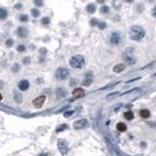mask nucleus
<instances>
[{"mask_svg":"<svg viewBox=\"0 0 156 156\" xmlns=\"http://www.w3.org/2000/svg\"><path fill=\"white\" fill-rule=\"evenodd\" d=\"M70 76V71L66 67H59L55 72V77L59 79V81H64Z\"/></svg>","mask_w":156,"mask_h":156,"instance_id":"3","label":"nucleus"},{"mask_svg":"<svg viewBox=\"0 0 156 156\" xmlns=\"http://www.w3.org/2000/svg\"><path fill=\"white\" fill-rule=\"evenodd\" d=\"M49 22H50V19L48 18V17H44V18H42V21H41V23H42V24H44V25L49 24Z\"/></svg>","mask_w":156,"mask_h":156,"instance_id":"26","label":"nucleus"},{"mask_svg":"<svg viewBox=\"0 0 156 156\" xmlns=\"http://www.w3.org/2000/svg\"><path fill=\"white\" fill-rule=\"evenodd\" d=\"M126 125L124 124V122H118V124H116V130H118L119 132H125L126 131Z\"/></svg>","mask_w":156,"mask_h":156,"instance_id":"15","label":"nucleus"},{"mask_svg":"<svg viewBox=\"0 0 156 156\" xmlns=\"http://www.w3.org/2000/svg\"><path fill=\"white\" fill-rule=\"evenodd\" d=\"M38 156H48V155H47V154H40Z\"/></svg>","mask_w":156,"mask_h":156,"instance_id":"38","label":"nucleus"},{"mask_svg":"<svg viewBox=\"0 0 156 156\" xmlns=\"http://www.w3.org/2000/svg\"><path fill=\"white\" fill-rule=\"evenodd\" d=\"M87 11L89 13H94L96 11V5H95V4H89L87 6Z\"/></svg>","mask_w":156,"mask_h":156,"instance_id":"17","label":"nucleus"},{"mask_svg":"<svg viewBox=\"0 0 156 156\" xmlns=\"http://www.w3.org/2000/svg\"><path fill=\"white\" fill-rule=\"evenodd\" d=\"M29 85H30V83H29V81H27V79H22V81L18 83V88L21 91H25L29 89Z\"/></svg>","mask_w":156,"mask_h":156,"instance_id":"7","label":"nucleus"},{"mask_svg":"<svg viewBox=\"0 0 156 156\" xmlns=\"http://www.w3.org/2000/svg\"><path fill=\"white\" fill-rule=\"evenodd\" d=\"M24 49H25V46H24V44H19V46L17 47V50H18V52H23Z\"/></svg>","mask_w":156,"mask_h":156,"instance_id":"31","label":"nucleus"},{"mask_svg":"<svg viewBox=\"0 0 156 156\" xmlns=\"http://www.w3.org/2000/svg\"><path fill=\"white\" fill-rule=\"evenodd\" d=\"M31 15L34 16L35 18H36V17H38V16H40V11H38L37 9H32V10H31Z\"/></svg>","mask_w":156,"mask_h":156,"instance_id":"23","label":"nucleus"},{"mask_svg":"<svg viewBox=\"0 0 156 156\" xmlns=\"http://www.w3.org/2000/svg\"><path fill=\"white\" fill-rule=\"evenodd\" d=\"M90 72H88V75H87V78H85L84 81H83V84L85 85V87H89V85L91 84V82H93V78L90 77V75H89Z\"/></svg>","mask_w":156,"mask_h":156,"instance_id":"16","label":"nucleus"},{"mask_svg":"<svg viewBox=\"0 0 156 156\" xmlns=\"http://www.w3.org/2000/svg\"><path fill=\"white\" fill-rule=\"evenodd\" d=\"M85 95L84 90L83 89H81V88H77V89H75L73 90V93H72V96H73V99H81V97H83Z\"/></svg>","mask_w":156,"mask_h":156,"instance_id":"8","label":"nucleus"},{"mask_svg":"<svg viewBox=\"0 0 156 156\" xmlns=\"http://www.w3.org/2000/svg\"><path fill=\"white\" fill-rule=\"evenodd\" d=\"M17 35L22 38L27 37V36H28V29H25L24 27H21V28L17 29Z\"/></svg>","mask_w":156,"mask_h":156,"instance_id":"11","label":"nucleus"},{"mask_svg":"<svg viewBox=\"0 0 156 156\" xmlns=\"http://www.w3.org/2000/svg\"><path fill=\"white\" fill-rule=\"evenodd\" d=\"M23 62H24V64H29V62H30V58H28V56L24 58V59H23Z\"/></svg>","mask_w":156,"mask_h":156,"instance_id":"34","label":"nucleus"},{"mask_svg":"<svg viewBox=\"0 0 156 156\" xmlns=\"http://www.w3.org/2000/svg\"><path fill=\"white\" fill-rule=\"evenodd\" d=\"M44 101H46V96H44V95H41V96L36 97V99L32 101V103H34V106L36 107V108H41V107L43 106Z\"/></svg>","mask_w":156,"mask_h":156,"instance_id":"6","label":"nucleus"},{"mask_svg":"<svg viewBox=\"0 0 156 156\" xmlns=\"http://www.w3.org/2000/svg\"><path fill=\"white\" fill-rule=\"evenodd\" d=\"M70 65L73 69H81L84 65V58L82 55H75L70 59Z\"/></svg>","mask_w":156,"mask_h":156,"instance_id":"2","label":"nucleus"},{"mask_svg":"<svg viewBox=\"0 0 156 156\" xmlns=\"http://www.w3.org/2000/svg\"><path fill=\"white\" fill-rule=\"evenodd\" d=\"M78 84V79H76V78H73V79H71L70 81V85L71 87H73V85H77Z\"/></svg>","mask_w":156,"mask_h":156,"instance_id":"28","label":"nucleus"},{"mask_svg":"<svg viewBox=\"0 0 156 156\" xmlns=\"http://www.w3.org/2000/svg\"><path fill=\"white\" fill-rule=\"evenodd\" d=\"M121 95V93L120 91H116V93H114V94H109V95H107V100H112V99H115V97H118V96H120Z\"/></svg>","mask_w":156,"mask_h":156,"instance_id":"19","label":"nucleus"},{"mask_svg":"<svg viewBox=\"0 0 156 156\" xmlns=\"http://www.w3.org/2000/svg\"><path fill=\"white\" fill-rule=\"evenodd\" d=\"M99 23H100V22H99L97 19H95V18H94V19H91V21H90V24L93 25V27H96V24L99 25Z\"/></svg>","mask_w":156,"mask_h":156,"instance_id":"29","label":"nucleus"},{"mask_svg":"<svg viewBox=\"0 0 156 156\" xmlns=\"http://www.w3.org/2000/svg\"><path fill=\"white\" fill-rule=\"evenodd\" d=\"M13 99H15V101L17 103H21L23 100V97H22V94L18 93V91H15V94H13Z\"/></svg>","mask_w":156,"mask_h":156,"instance_id":"14","label":"nucleus"},{"mask_svg":"<svg viewBox=\"0 0 156 156\" xmlns=\"http://www.w3.org/2000/svg\"><path fill=\"white\" fill-rule=\"evenodd\" d=\"M66 95V91L62 89V88H59L58 90H56V96L59 97V99H61V97H64Z\"/></svg>","mask_w":156,"mask_h":156,"instance_id":"18","label":"nucleus"},{"mask_svg":"<svg viewBox=\"0 0 156 156\" xmlns=\"http://www.w3.org/2000/svg\"><path fill=\"white\" fill-rule=\"evenodd\" d=\"M17 71H19V65H13L12 66V72H17Z\"/></svg>","mask_w":156,"mask_h":156,"instance_id":"33","label":"nucleus"},{"mask_svg":"<svg viewBox=\"0 0 156 156\" xmlns=\"http://www.w3.org/2000/svg\"><path fill=\"white\" fill-rule=\"evenodd\" d=\"M139 115H140V118H143V119L149 118L150 116V110L149 109H140Z\"/></svg>","mask_w":156,"mask_h":156,"instance_id":"13","label":"nucleus"},{"mask_svg":"<svg viewBox=\"0 0 156 156\" xmlns=\"http://www.w3.org/2000/svg\"><path fill=\"white\" fill-rule=\"evenodd\" d=\"M28 16L27 15H22L21 16V21H22V22H28Z\"/></svg>","mask_w":156,"mask_h":156,"instance_id":"30","label":"nucleus"},{"mask_svg":"<svg viewBox=\"0 0 156 156\" xmlns=\"http://www.w3.org/2000/svg\"><path fill=\"white\" fill-rule=\"evenodd\" d=\"M97 27H99L100 29H106L107 28V24H106V22H100Z\"/></svg>","mask_w":156,"mask_h":156,"instance_id":"27","label":"nucleus"},{"mask_svg":"<svg viewBox=\"0 0 156 156\" xmlns=\"http://www.w3.org/2000/svg\"><path fill=\"white\" fill-rule=\"evenodd\" d=\"M153 16H154V17H156V6L153 9Z\"/></svg>","mask_w":156,"mask_h":156,"instance_id":"37","label":"nucleus"},{"mask_svg":"<svg viewBox=\"0 0 156 156\" xmlns=\"http://www.w3.org/2000/svg\"><path fill=\"white\" fill-rule=\"evenodd\" d=\"M124 118L127 119V120H132L133 119V113L131 112V110H127V112L124 113Z\"/></svg>","mask_w":156,"mask_h":156,"instance_id":"20","label":"nucleus"},{"mask_svg":"<svg viewBox=\"0 0 156 156\" xmlns=\"http://www.w3.org/2000/svg\"><path fill=\"white\" fill-rule=\"evenodd\" d=\"M120 35L118 34V32H113L112 35H110V43L112 44H119L120 43Z\"/></svg>","mask_w":156,"mask_h":156,"instance_id":"9","label":"nucleus"},{"mask_svg":"<svg viewBox=\"0 0 156 156\" xmlns=\"http://www.w3.org/2000/svg\"><path fill=\"white\" fill-rule=\"evenodd\" d=\"M12 44H13V40H12V38H9V40L6 41V46L7 47H11Z\"/></svg>","mask_w":156,"mask_h":156,"instance_id":"32","label":"nucleus"},{"mask_svg":"<svg viewBox=\"0 0 156 156\" xmlns=\"http://www.w3.org/2000/svg\"><path fill=\"white\" fill-rule=\"evenodd\" d=\"M124 60L127 64H134V61H136V59L132 56V54H128V50H126L124 53Z\"/></svg>","mask_w":156,"mask_h":156,"instance_id":"10","label":"nucleus"},{"mask_svg":"<svg viewBox=\"0 0 156 156\" xmlns=\"http://www.w3.org/2000/svg\"><path fill=\"white\" fill-rule=\"evenodd\" d=\"M73 113H75V110H66V112L64 113V116H65V118H70L71 115H73Z\"/></svg>","mask_w":156,"mask_h":156,"instance_id":"24","label":"nucleus"},{"mask_svg":"<svg viewBox=\"0 0 156 156\" xmlns=\"http://www.w3.org/2000/svg\"><path fill=\"white\" fill-rule=\"evenodd\" d=\"M109 12V7L108 6H101V13H108Z\"/></svg>","mask_w":156,"mask_h":156,"instance_id":"25","label":"nucleus"},{"mask_svg":"<svg viewBox=\"0 0 156 156\" xmlns=\"http://www.w3.org/2000/svg\"><path fill=\"white\" fill-rule=\"evenodd\" d=\"M15 7H16V9H18V10H19V9H22V4H17V5H16Z\"/></svg>","mask_w":156,"mask_h":156,"instance_id":"36","label":"nucleus"},{"mask_svg":"<svg viewBox=\"0 0 156 156\" xmlns=\"http://www.w3.org/2000/svg\"><path fill=\"white\" fill-rule=\"evenodd\" d=\"M125 67H126L125 64H118V65H115L113 67V71L115 72V73H120V72H122L125 70Z\"/></svg>","mask_w":156,"mask_h":156,"instance_id":"12","label":"nucleus"},{"mask_svg":"<svg viewBox=\"0 0 156 156\" xmlns=\"http://www.w3.org/2000/svg\"><path fill=\"white\" fill-rule=\"evenodd\" d=\"M58 149H59V151L62 155H66L69 153V143H67V140L62 139V138L58 140Z\"/></svg>","mask_w":156,"mask_h":156,"instance_id":"4","label":"nucleus"},{"mask_svg":"<svg viewBox=\"0 0 156 156\" xmlns=\"http://www.w3.org/2000/svg\"><path fill=\"white\" fill-rule=\"evenodd\" d=\"M87 125H88L87 119H79V120L73 122V128H75V130H82V128H84Z\"/></svg>","mask_w":156,"mask_h":156,"instance_id":"5","label":"nucleus"},{"mask_svg":"<svg viewBox=\"0 0 156 156\" xmlns=\"http://www.w3.org/2000/svg\"><path fill=\"white\" fill-rule=\"evenodd\" d=\"M65 130H67V125L62 124V125H60V126H58V127H56L55 131L59 133V132H62V131H65Z\"/></svg>","mask_w":156,"mask_h":156,"instance_id":"21","label":"nucleus"},{"mask_svg":"<svg viewBox=\"0 0 156 156\" xmlns=\"http://www.w3.org/2000/svg\"><path fill=\"white\" fill-rule=\"evenodd\" d=\"M145 36V30L140 25H133L130 29V38L134 41H140Z\"/></svg>","mask_w":156,"mask_h":156,"instance_id":"1","label":"nucleus"},{"mask_svg":"<svg viewBox=\"0 0 156 156\" xmlns=\"http://www.w3.org/2000/svg\"><path fill=\"white\" fill-rule=\"evenodd\" d=\"M35 5H38V6H42V5H43V3H42V1H35Z\"/></svg>","mask_w":156,"mask_h":156,"instance_id":"35","label":"nucleus"},{"mask_svg":"<svg viewBox=\"0 0 156 156\" xmlns=\"http://www.w3.org/2000/svg\"><path fill=\"white\" fill-rule=\"evenodd\" d=\"M6 16H7L6 10H5V9H1V10H0V18H1V19H5V18H6Z\"/></svg>","mask_w":156,"mask_h":156,"instance_id":"22","label":"nucleus"}]
</instances>
